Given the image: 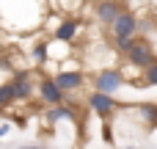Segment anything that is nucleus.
<instances>
[{
	"label": "nucleus",
	"mask_w": 157,
	"mask_h": 149,
	"mask_svg": "<svg viewBox=\"0 0 157 149\" xmlns=\"http://www.w3.org/2000/svg\"><path fill=\"white\" fill-rule=\"evenodd\" d=\"M8 133H11V127H8V124H0V138H6Z\"/></svg>",
	"instance_id": "f3484780"
},
{
	"label": "nucleus",
	"mask_w": 157,
	"mask_h": 149,
	"mask_svg": "<svg viewBox=\"0 0 157 149\" xmlns=\"http://www.w3.org/2000/svg\"><path fill=\"white\" fill-rule=\"evenodd\" d=\"M52 80L61 86V91L66 94V97H72V94H77L83 86H86V72H80V69H58L55 75H52Z\"/></svg>",
	"instance_id": "423d86ee"
},
{
	"label": "nucleus",
	"mask_w": 157,
	"mask_h": 149,
	"mask_svg": "<svg viewBox=\"0 0 157 149\" xmlns=\"http://www.w3.org/2000/svg\"><path fill=\"white\" fill-rule=\"evenodd\" d=\"M121 8H124L121 0H97V3H94V19L108 28V25L113 22V17H116Z\"/></svg>",
	"instance_id": "9d476101"
},
{
	"label": "nucleus",
	"mask_w": 157,
	"mask_h": 149,
	"mask_svg": "<svg viewBox=\"0 0 157 149\" xmlns=\"http://www.w3.org/2000/svg\"><path fill=\"white\" fill-rule=\"evenodd\" d=\"M88 108L97 113V116H102V119H108V116H113L116 111H119V102H116V94H105V91H97V88H91V94H88Z\"/></svg>",
	"instance_id": "1a4fd4ad"
},
{
	"label": "nucleus",
	"mask_w": 157,
	"mask_h": 149,
	"mask_svg": "<svg viewBox=\"0 0 157 149\" xmlns=\"http://www.w3.org/2000/svg\"><path fill=\"white\" fill-rule=\"evenodd\" d=\"M132 39H135V36H110V44H113V53H119V55H124V53L130 50V44H132Z\"/></svg>",
	"instance_id": "4468645a"
},
{
	"label": "nucleus",
	"mask_w": 157,
	"mask_h": 149,
	"mask_svg": "<svg viewBox=\"0 0 157 149\" xmlns=\"http://www.w3.org/2000/svg\"><path fill=\"white\" fill-rule=\"evenodd\" d=\"M124 61L132 64V66H138V69H144L152 61H157V53H155V47H152V41L146 36H138V39H132L130 50L124 53Z\"/></svg>",
	"instance_id": "39448f33"
},
{
	"label": "nucleus",
	"mask_w": 157,
	"mask_h": 149,
	"mask_svg": "<svg viewBox=\"0 0 157 149\" xmlns=\"http://www.w3.org/2000/svg\"><path fill=\"white\" fill-rule=\"evenodd\" d=\"M61 122H75V111H72L69 105H63V102L47 105V108H44V124H47V127H58Z\"/></svg>",
	"instance_id": "9b49d317"
},
{
	"label": "nucleus",
	"mask_w": 157,
	"mask_h": 149,
	"mask_svg": "<svg viewBox=\"0 0 157 149\" xmlns=\"http://www.w3.org/2000/svg\"><path fill=\"white\" fill-rule=\"evenodd\" d=\"M36 80H39V77H36L30 69L14 72V75L8 77L11 91H14V102H30V100L36 97Z\"/></svg>",
	"instance_id": "7ed1b4c3"
},
{
	"label": "nucleus",
	"mask_w": 157,
	"mask_h": 149,
	"mask_svg": "<svg viewBox=\"0 0 157 149\" xmlns=\"http://www.w3.org/2000/svg\"><path fill=\"white\" fill-rule=\"evenodd\" d=\"M30 61H36V66H47V61H50V55H47V39H41V41H36L30 47Z\"/></svg>",
	"instance_id": "f8f14e48"
},
{
	"label": "nucleus",
	"mask_w": 157,
	"mask_h": 149,
	"mask_svg": "<svg viewBox=\"0 0 157 149\" xmlns=\"http://www.w3.org/2000/svg\"><path fill=\"white\" fill-rule=\"evenodd\" d=\"M36 94L41 100V105H58V102H66V94L61 91V86L52 80V75H41L36 80Z\"/></svg>",
	"instance_id": "0eeeda50"
},
{
	"label": "nucleus",
	"mask_w": 157,
	"mask_h": 149,
	"mask_svg": "<svg viewBox=\"0 0 157 149\" xmlns=\"http://www.w3.org/2000/svg\"><path fill=\"white\" fill-rule=\"evenodd\" d=\"M94 3H97V0H83V6H94Z\"/></svg>",
	"instance_id": "6ab92c4d"
},
{
	"label": "nucleus",
	"mask_w": 157,
	"mask_h": 149,
	"mask_svg": "<svg viewBox=\"0 0 157 149\" xmlns=\"http://www.w3.org/2000/svg\"><path fill=\"white\" fill-rule=\"evenodd\" d=\"M135 113H138L144 122H149V124H157V102H141Z\"/></svg>",
	"instance_id": "ddd939ff"
},
{
	"label": "nucleus",
	"mask_w": 157,
	"mask_h": 149,
	"mask_svg": "<svg viewBox=\"0 0 157 149\" xmlns=\"http://www.w3.org/2000/svg\"><path fill=\"white\" fill-rule=\"evenodd\" d=\"M108 33L110 36H138V17L130 8H121L108 25Z\"/></svg>",
	"instance_id": "6e6552de"
},
{
	"label": "nucleus",
	"mask_w": 157,
	"mask_h": 149,
	"mask_svg": "<svg viewBox=\"0 0 157 149\" xmlns=\"http://www.w3.org/2000/svg\"><path fill=\"white\" fill-rule=\"evenodd\" d=\"M19 149H50V147H28V144H25V147H19Z\"/></svg>",
	"instance_id": "a211bd4d"
},
{
	"label": "nucleus",
	"mask_w": 157,
	"mask_h": 149,
	"mask_svg": "<svg viewBox=\"0 0 157 149\" xmlns=\"http://www.w3.org/2000/svg\"><path fill=\"white\" fill-rule=\"evenodd\" d=\"M50 17L47 0H0V28L8 33H33Z\"/></svg>",
	"instance_id": "f257e3e1"
},
{
	"label": "nucleus",
	"mask_w": 157,
	"mask_h": 149,
	"mask_svg": "<svg viewBox=\"0 0 157 149\" xmlns=\"http://www.w3.org/2000/svg\"><path fill=\"white\" fill-rule=\"evenodd\" d=\"M8 105H14V91H11V83L3 80L0 83V108H8Z\"/></svg>",
	"instance_id": "dca6fc26"
},
{
	"label": "nucleus",
	"mask_w": 157,
	"mask_h": 149,
	"mask_svg": "<svg viewBox=\"0 0 157 149\" xmlns=\"http://www.w3.org/2000/svg\"><path fill=\"white\" fill-rule=\"evenodd\" d=\"M124 149H135V147H124Z\"/></svg>",
	"instance_id": "aec40b11"
},
{
	"label": "nucleus",
	"mask_w": 157,
	"mask_h": 149,
	"mask_svg": "<svg viewBox=\"0 0 157 149\" xmlns=\"http://www.w3.org/2000/svg\"><path fill=\"white\" fill-rule=\"evenodd\" d=\"M141 80H144V88L146 86H157V61H152L149 66L141 69Z\"/></svg>",
	"instance_id": "2eb2a0df"
},
{
	"label": "nucleus",
	"mask_w": 157,
	"mask_h": 149,
	"mask_svg": "<svg viewBox=\"0 0 157 149\" xmlns=\"http://www.w3.org/2000/svg\"><path fill=\"white\" fill-rule=\"evenodd\" d=\"M124 86H127V83H124V75H121L119 66H102V69H97V72L91 75V88H97V91L119 94Z\"/></svg>",
	"instance_id": "f03ea898"
},
{
	"label": "nucleus",
	"mask_w": 157,
	"mask_h": 149,
	"mask_svg": "<svg viewBox=\"0 0 157 149\" xmlns=\"http://www.w3.org/2000/svg\"><path fill=\"white\" fill-rule=\"evenodd\" d=\"M83 28H86V19L83 17H77V14H61L58 25L52 28V39H61V41L75 44L83 36Z\"/></svg>",
	"instance_id": "20e7f679"
}]
</instances>
